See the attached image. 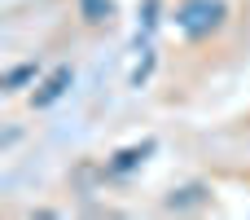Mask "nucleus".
Segmentation results:
<instances>
[{
	"instance_id": "f257e3e1",
	"label": "nucleus",
	"mask_w": 250,
	"mask_h": 220,
	"mask_svg": "<svg viewBox=\"0 0 250 220\" xmlns=\"http://www.w3.org/2000/svg\"><path fill=\"white\" fill-rule=\"evenodd\" d=\"M224 22V4L220 0H185L180 9H176V26L185 31V35H211L215 26Z\"/></svg>"
},
{
	"instance_id": "7ed1b4c3",
	"label": "nucleus",
	"mask_w": 250,
	"mask_h": 220,
	"mask_svg": "<svg viewBox=\"0 0 250 220\" xmlns=\"http://www.w3.org/2000/svg\"><path fill=\"white\" fill-rule=\"evenodd\" d=\"M35 71H40V62H22V66L4 71V93H18L26 79H35Z\"/></svg>"
},
{
	"instance_id": "20e7f679",
	"label": "nucleus",
	"mask_w": 250,
	"mask_h": 220,
	"mask_svg": "<svg viewBox=\"0 0 250 220\" xmlns=\"http://www.w3.org/2000/svg\"><path fill=\"white\" fill-rule=\"evenodd\" d=\"M79 4H83V18H88V22L110 18V0H79Z\"/></svg>"
},
{
	"instance_id": "f03ea898",
	"label": "nucleus",
	"mask_w": 250,
	"mask_h": 220,
	"mask_svg": "<svg viewBox=\"0 0 250 220\" xmlns=\"http://www.w3.org/2000/svg\"><path fill=\"white\" fill-rule=\"evenodd\" d=\"M66 84H70V66H57V71H53V79L35 93V106H53V101L66 93Z\"/></svg>"
}]
</instances>
